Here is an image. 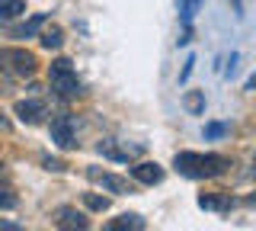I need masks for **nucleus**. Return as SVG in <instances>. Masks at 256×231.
Returning a JSON list of instances; mask_svg holds the SVG:
<instances>
[{
  "label": "nucleus",
  "mask_w": 256,
  "mask_h": 231,
  "mask_svg": "<svg viewBox=\"0 0 256 231\" xmlns=\"http://www.w3.org/2000/svg\"><path fill=\"white\" fill-rule=\"evenodd\" d=\"M48 84H52V90L58 93V97H64V100H74V97L84 93V84H80L77 71H74V65H70L68 58H54L52 61V68H48Z\"/></svg>",
  "instance_id": "2"
},
{
  "label": "nucleus",
  "mask_w": 256,
  "mask_h": 231,
  "mask_svg": "<svg viewBox=\"0 0 256 231\" xmlns=\"http://www.w3.org/2000/svg\"><path fill=\"white\" fill-rule=\"evenodd\" d=\"M26 13V0H0V20H16Z\"/></svg>",
  "instance_id": "14"
},
{
  "label": "nucleus",
  "mask_w": 256,
  "mask_h": 231,
  "mask_svg": "<svg viewBox=\"0 0 256 231\" xmlns=\"http://www.w3.org/2000/svg\"><path fill=\"white\" fill-rule=\"evenodd\" d=\"M246 202H250V205H256V193H253V196H246Z\"/></svg>",
  "instance_id": "23"
},
{
  "label": "nucleus",
  "mask_w": 256,
  "mask_h": 231,
  "mask_svg": "<svg viewBox=\"0 0 256 231\" xmlns=\"http://www.w3.org/2000/svg\"><path fill=\"white\" fill-rule=\"evenodd\" d=\"M84 202L90 205L93 212H106V209H109V199H106V196H96V193H86V196H84Z\"/></svg>",
  "instance_id": "16"
},
{
  "label": "nucleus",
  "mask_w": 256,
  "mask_h": 231,
  "mask_svg": "<svg viewBox=\"0 0 256 231\" xmlns=\"http://www.w3.org/2000/svg\"><path fill=\"white\" fill-rule=\"evenodd\" d=\"M173 167H176V173H182L189 180H212L228 170V157L212 154V151L208 154H202V151H180L173 157Z\"/></svg>",
  "instance_id": "1"
},
{
  "label": "nucleus",
  "mask_w": 256,
  "mask_h": 231,
  "mask_svg": "<svg viewBox=\"0 0 256 231\" xmlns=\"http://www.w3.org/2000/svg\"><path fill=\"white\" fill-rule=\"evenodd\" d=\"M13 113L20 116V122H26V125H38L45 119V103L42 100H20L13 106Z\"/></svg>",
  "instance_id": "7"
},
{
  "label": "nucleus",
  "mask_w": 256,
  "mask_h": 231,
  "mask_svg": "<svg viewBox=\"0 0 256 231\" xmlns=\"http://www.w3.org/2000/svg\"><path fill=\"white\" fill-rule=\"evenodd\" d=\"M38 42H42V49H61V45H64V29L61 26H54V23H52V26H48V23H45V26H42V36H38Z\"/></svg>",
  "instance_id": "12"
},
{
  "label": "nucleus",
  "mask_w": 256,
  "mask_h": 231,
  "mask_svg": "<svg viewBox=\"0 0 256 231\" xmlns=\"http://www.w3.org/2000/svg\"><path fill=\"white\" fill-rule=\"evenodd\" d=\"M144 228V218L138 212H122L118 218H112L102 231H141Z\"/></svg>",
  "instance_id": "11"
},
{
  "label": "nucleus",
  "mask_w": 256,
  "mask_h": 231,
  "mask_svg": "<svg viewBox=\"0 0 256 231\" xmlns=\"http://www.w3.org/2000/svg\"><path fill=\"white\" fill-rule=\"evenodd\" d=\"M54 225L61 231H90V218H86L84 212H77L74 205H61V209L54 212Z\"/></svg>",
  "instance_id": "5"
},
{
  "label": "nucleus",
  "mask_w": 256,
  "mask_h": 231,
  "mask_svg": "<svg viewBox=\"0 0 256 231\" xmlns=\"http://www.w3.org/2000/svg\"><path fill=\"white\" fill-rule=\"evenodd\" d=\"M246 90H256V74L250 77V81H246Z\"/></svg>",
  "instance_id": "22"
},
{
  "label": "nucleus",
  "mask_w": 256,
  "mask_h": 231,
  "mask_svg": "<svg viewBox=\"0 0 256 231\" xmlns=\"http://www.w3.org/2000/svg\"><path fill=\"white\" fill-rule=\"evenodd\" d=\"M198 205L205 212H230L234 209V199H230V193H202L198 196Z\"/></svg>",
  "instance_id": "10"
},
{
  "label": "nucleus",
  "mask_w": 256,
  "mask_h": 231,
  "mask_svg": "<svg viewBox=\"0 0 256 231\" xmlns=\"http://www.w3.org/2000/svg\"><path fill=\"white\" fill-rule=\"evenodd\" d=\"M86 177H90L93 183H100L102 189L116 193V196H128V193H134L132 183H128L125 177H118V173H109V170H100V167H90V170H86Z\"/></svg>",
  "instance_id": "4"
},
{
  "label": "nucleus",
  "mask_w": 256,
  "mask_h": 231,
  "mask_svg": "<svg viewBox=\"0 0 256 231\" xmlns=\"http://www.w3.org/2000/svg\"><path fill=\"white\" fill-rule=\"evenodd\" d=\"M132 177L138 183H144V186H157V183L164 180V167L154 164V161H141V164L132 167Z\"/></svg>",
  "instance_id": "8"
},
{
  "label": "nucleus",
  "mask_w": 256,
  "mask_h": 231,
  "mask_svg": "<svg viewBox=\"0 0 256 231\" xmlns=\"http://www.w3.org/2000/svg\"><path fill=\"white\" fill-rule=\"evenodd\" d=\"M100 154L112 157V161H132L141 154V145H118V141H100Z\"/></svg>",
  "instance_id": "9"
},
{
  "label": "nucleus",
  "mask_w": 256,
  "mask_h": 231,
  "mask_svg": "<svg viewBox=\"0 0 256 231\" xmlns=\"http://www.w3.org/2000/svg\"><path fill=\"white\" fill-rule=\"evenodd\" d=\"M0 231H20V225H13V221H4V218H0Z\"/></svg>",
  "instance_id": "21"
},
{
  "label": "nucleus",
  "mask_w": 256,
  "mask_h": 231,
  "mask_svg": "<svg viewBox=\"0 0 256 231\" xmlns=\"http://www.w3.org/2000/svg\"><path fill=\"white\" fill-rule=\"evenodd\" d=\"M42 164H45V170H68V164H64V161H54V157H42Z\"/></svg>",
  "instance_id": "20"
},
{
  "label": "nucleus",
  "mask_w": 256,
  "mask_h": 231,
  "mask_svg": "<svg viewBox=\"0 0 256 231\" xmlns=\"http://www.w3.org/2000/svg\"><path fill=\"white\" fill-rule=\"evenodd\" d=\"M198 4H202V0H180V17H182V23H189L192 17H196Z\"/></svg>",
  "instance_id": "17"
},
{
  "label": "nucleus",
  "mask_w": 256,
  "mask_h": 231,
  "mask_svg": "<svg viewBox=\"0 0 256 231\" xmlns=\"http://www.w3.org/2000/svg\"><path fill=\"white\" fill-rule=\"evenodd\" d=\"M45 23H48V20L42 17V13H36V17H32L29 23H22V26H16V29H13V36H16V39H29V36H36L38 29L45 26Z\"/></svg>",
  "instance_id": "13"
},
{
  "label": "nucleus",
  "mask_w": 256,
  "mask_h": 231,
  "mask_svg": "<svg viewBox=\"0 0 256 231\" xmlns=\"http://www.w3.org/2000/svg\"><path fill=\"white\" fill-rule=\"evenodd\" d=\"M186 109H189L192 116H198V113H202V109H205V97H202V93H198V90L186 93Z\"/></svg>",
  "instance_id": "15"
},
{
  "label": "nucleus",
  "mask_w": 256,
  "mask_h": 231,
  "mask_svg": "<svg viewBox=\"0 0 256 231\" xmlns=\"http://www.w3.org/2000/svg\"><path fill=\"white\" fill-rule=\"evenodd\" d=\"M52 141L58 148H74L77 141H74V122H70V116H54L52 119Z\"/></svg>",
  "instance_id": "6"
},
{
  "label": "nucleus",
  "mask_w": 256,
  "mask_h": 231,
  "mask_svg": "<svg viewBox=\"0 0 256 231\" xmlns=\"http://www.w3.org/2000/svg\"><path fill=\"white\" fill-rule=\"evenodd\" d=\"M228 132V125H221V122H212V125H205V135L208 138H218V135Z\"/></svg>",
  "instance_id": "19"
},
{
  "label": "nucleus",
  "mask_w": 256,
  "mask_h": 231,
  "mask_svg": "<svg viewBox=\"0 0 256 231\" xmlns=\"http://www.w3.org/2000/svg\"><path fill=\"white\" fill-rule=\"evenodd\" d=\"M253 177H256V157H253Z\"/></svg>",
  "instance_id": "24"
},
{
  "label": "nucleus",
  "mask_w": 256,
  "mask_h": 231,
  "mask_svg": "<svg viewBox=\"0 0 256 231\" xmlns=\"http://www.w3.org/2000/svg\"><path fill=\"white\" fill-rule=\"evenodd\" d=\"M0 173H4V164H0Z\"/></svg>",
  "instance_id": "25"
},
{
  "label": "nucleus",
  "mask_w": 256,
  "mask_h": 231,
  "mask_svg": "<svg viewBox=\"0 0 256 231\" xmlns=\"http://www.w3.org/2000/svg\"><path fill=\"white\" fill-rule=\"evenodd\" d=\"M0 65L16 77H32L36 68H38V61H36V55L26 52V49H4L0 52Z\"/></svg>",
  "instance_id": "3"
},
{
  "label": "nucleus",
  "mask_w": 256,
  "mask_h": 231,
  "mask_svg": "<svg viewBox=\"0 0 256 231\" xmlns=\"http://www.w3.org/2000/svg\"><path fill=\"white\" fill-rule=\"evenodd\" d=\"M13 205H16V196L10 189H0V209H13Z\"/></svg>",
  "instance_id": "18"
}]
</instances>
